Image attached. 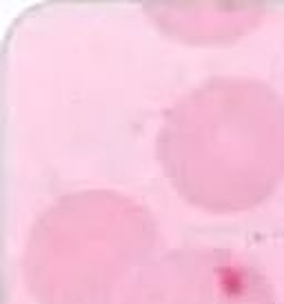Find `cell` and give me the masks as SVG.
<instances>
[{
    "label": "cell",
    "mask_w": 284,
    "mask_h": 304,
    "mask_svg": "<svg viewBox=\"0 0 284 304\" xmlns=\"http://www.w3.org/2000/svg\"><path fill=\"white\" fill-rule=\"evenodd\" d=\"M155 153L191 206L255 209L284 180V98L255 78H209L167 109Z\"/></svg>",
    "instance_id": "6da1fadb"
},
{
    "label": "cell",
    "mask_w": 284,
    "mask_h": 304,
    "mask_svg": "<svg viewBox=\"0 0 284 304\" xmlns=\"http://www.w3.org/2000/svg\"><path fill=\"white\" fill-rule=\"evenodd\" d=\"M158 249V222L138 200L111 189L73 191L34 220L22 280L36 304H125Z\"/></svg>",
    "instance_id": "7a4b0ae2"
},
{
    "label": "cell",
    "mask_w": 284,
    "mask_h": 304,
    "mask_svg": "<svg viewBox=\"0 0 284 304\" xmlns=\"http://www.w3.org/2000/svg\"><path fill=\"white\" fill-rule=\"evenodd\" d=\"M125 304H276L262 269L222 247H180L158 255Z\"/></svg>",
    "instance_id": "3957f363"
}]
</instances>
